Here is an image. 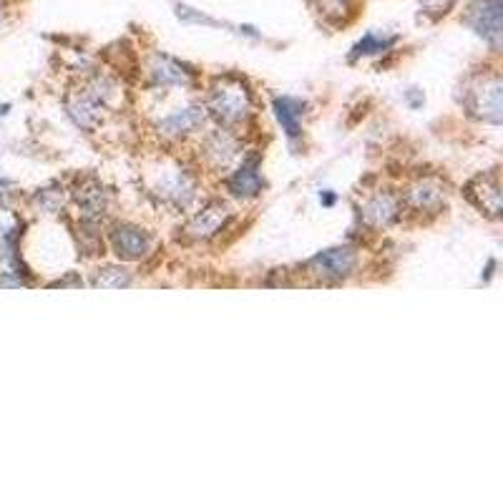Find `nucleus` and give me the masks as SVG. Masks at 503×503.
<instances>
[{
	"mask_svg": "<svg viewBox=\"0 0 503 503\" xmlns=\"http://www.w3.org/2000/svg\"><path fill=\"white\" fill-rule=\"evenodd\" d=\"M209 111L217 121L239 123L252 113V96L242 81L222 79L209 93Z\"/></svg>",
	"mask_w": 503,
	"mask_h": 503,
	"instance_id": "1",
	"label": "nucleus"
},
{
	"mask_svg": "<svg viewBox=\"0 0 503 503\" xmlns=\"http://www.w3.org/2000/svg\"><path fill=\"white\" fill-rule=\"evenodd\" d=\"M501 0H473L466 13V23L476 34L481 35L486 44L498 48L501 44Z\"/></svg>",
	"mask_w": 503,
	"mask_h": 503,
	"instance_id": "2",
	"label": "nucleus"
},
{
	"mask_svg": "<svg viewBox=\"0 0 503 503\" xmlns=\"http://www.w3.org/2000/svg\"><path fill=\"white\" fill-rule=\"evenodd\" d=\"M307 269L314 277L324 282L343 280L353 269H355V252L350 247H335V249H324L317 257L307 262Z\"/></svg>",
	"mask_w": 503,
	"mask_h": 503,
	"instance_id": "3",
	"label": "nucleus"
},
{
	"mask_svg": "<svg viewBox=\"0 0 503 503\" xmlns=\"http://www.w3.org/2000/svg\"><path fill=\"white\" fill-rule=\"evenodd\" d=\"M111 247L119 257L131 262V259L146 257V252L151 249V239H149V235H146L141 227L119 224V227H113L111 232Z\"/></svg>",
	"mask_w": 503,
	"mask_h": 503,
	"instance_id": "4",
	"label": "nucleus"
},
{
	"mask_svg": "<svg viewBox=\"0 0 503 503\" xmlns=\"http://www.w3.org/2000/svg\"><path fill=\"white\" fill-rule=\"evenodd\" d=\"M262 174H259V159L249 157L242 161V167L237 169L235 174L229 177V191L235 194L237 199H255L262 191Z\"/></svg>",
	"mask_w": 503,
	"mask_h": 503,
	"instance_id": "5",
	"label": "nucleus"
},
{
	"mask_svg": "<svg viewBox=\"0 0 503 503\" xmlns=\"http://www.w3.org/2000/svg\"><path fill=\"white\" fill-rule=\"evenodd\" d=\"M227 219H229L227 204H224V201H212V204H207V207L191 219L187 232H189L194 239H209V237H214L222 229Z\"/></svg>",
	"mask_w": 503,
	"mask_h": 503,
	"instance_id": "6",
	"label": "nucleus"
},
{
	"mask_svg": "<svg viewBox=\"0 0 503 503\" xmlns=\"http://www.w3.org/2000/svg\"><path fill=\"white\" fill-rule=\"evenodd\" d=\"M473 111L483 121L501 123V81L496 76L491 81H483V86L473 91Z\"/></svg>",
	"mask_w": 503,
	"mask_h": 503,
	"instance_id": "7",
	"label": "nucleus"
},
{
	"mask_svg": "<svg viewBox=\"0 0 503 503\" xmlns=\"http://www.w3.org/2000/svg\"><path fill=\"white\" fill-rule=\"evenodd\" d=\"M201 123H204V109L199 106H189V109H184V111H177L167 116L164 121L159 123V129H161V134L167 136H181V134H189V131H197Z\"/></svg>",
	"mask_w": 503,
	"mask_h": 503,
	"instance_id": "8",
	"label": "nucleus"
},
{
	"mask_svg": "<svg viewBox=\"0 0 503 503\" xmlns=\"http://www.w3.org/2000/svg\"><path fill=\"white\" fill-rule=\"evenodd\" d=\"M398 209H401V204H398L395 197H391V194H378V197H372L365 204L363 217H365V222L370 227H388V224L398 219Z\"/></svg>",
	"mask_w": 503,
	"mask_h": 503,
	"instance_id": "9",
	"label": "nucleus"
},
{
	"mask_svg": "<svg viewBox=\"0 0 503 503\" xmlns=\"http://www.w3.org/2000/svg\"><path fill=\"white\" fill-rule=\"evenodd\" d=\"M302 113H305V103L300 99H290V96L275 99V116L290 139H297L302 134Z\"/></svg>",
	"mask_w": 503,
	"mask_h": 503,
	"instance_id": "10",
	"label": "nucleus"
},
{
	"mask_svg": "<svg viewBox=\"0 0 503 503\" xmlns=\"http://www.w3.org/2000/svg\"><path fill=\"white\" fill-rule=\"evenodd\" d=\"M151 76L157 83L161 86H189L191 83V73L187 68L177 63L174 58L167 56H157L154 63H151Z\"/></svg>",
	"mask_w": 503,
	"mask_h": 503,
	"instance_id": "11",
	"label": "nucleus"
},
{
	"mask_svg": "<svg viewBox=\"0 0 503 503\" xmlns=\"http://www.w3.org/2000/svg\"><path fill=\"white\" fill-rule=\"evenodd\" d=\"M395 41H398L395 35H382V34L363 35L358 44L353 45L350 61H358L360 56H375V53H382V51H388Z\"/></svg>",
	"mask_w": 503,
	"mask_h": 503,
	"instance_id": "12",
	"label": "nucleus"
},
{
	"mask_svg": "<svg viewBox=\"0 0 503 503\" xmlns=\"http://www.w3.org/2000/svg\"><path fill=\"white\" fill-rule=\"evenodd\" d=\"M79 204L83 207L86 219H99L106 209V191L101 189L96 181H91L89 187H83V191H79Z\"/></svg>",
	"mask_w": 503,
	"mask_h": 503,
	"instance_id": "13",
	"label": "nucleus"
},
{
	"mask_svg": "<svg viewBox=\"0 0 503 503\" xmlns=\"http://www.w3.org/2000/svg\"><path fill=\"white\" fill-rule=\"evenodd\" d=\"M207 157L212 159L217 167H224L229 159L235 157V141H232V136L224 134V131H217L207 141Z\"/></svg>",
	"mask_w": 503,
	"mask_h": 503,
	"instance_id": "14",
	"label": "nucleus"
},
{
	"mask_svg": "<svg viewBox=\"0 0 503 503\" xmlns=\"http://www.w3.org/2000/svg\"><path fill=\"white\" fill-rule=\"evenodd\" d=\"M93 285L96 287H113V290H119V287H129L131 285V275L121 267H103L93 277Z\"/></svg>",
	"mask_w": 503,
	"mask_h": 503,
	"instance_id": "15",
	"label": "nucleus"
},
{
	"mask_svg": "<svg viewBox=\"0 0 503 503\" xmlns=\"http://www.w3.org/2000/svg\"><path fill=\"white\" fill-rule=\"evenodd\" d=\"M411 201L418 209H430V207H436L438 201H440V189L430 187V184H421V187H415L411 191Z\"/></svg>",
	"mask_w": 503,
	"mask_h": 503,
	"instance_id": "16",
	"label": "nucleus"
},
{
	"mask_svg": "<svg viewBox=\"0 0 503 503\" xmlns=\"http://www.w3.org/2000/svg\"><path fill=\"white\" fill-rule=\"evenodd\" d=\"M453 3H456V0H421V5H423L425 11L436 13V15L448 13V8H450Z\"/></svg>",
	"mask_w": 503,
	"mask_h": 503,
	"instance_id": "17",
	"label": "nucleus"
},
{
	"mask_svg": "<svg viewBox=\"0 0 503 503\" xmlns=\"http://www.w3.org/2000/svg\"><path fill=\"white\" fill-rule=\"evenodd\" d=\"M320 199H323V204H327V207H330V204H335V194H323Z\"/></svg>",
	"mask_w": 503,
	"mask_h": 503,
	"instance_id": "18",
	"label": "nucleus"
},
{
	"mask_svg": "<svg viewBox=\"0 0 503 503\" xmlns=\"http://www.w3.org/2000/svg\"><path fill=\"white\" fill-rule=\"evenodd\" d=\"M0 15H3V13H0Z\"/></svg>",
	"mask_w": 503,
	"mask_h": 503,
	"instance_id": "19",
	"label": "nucleus"
}]
</instances>
